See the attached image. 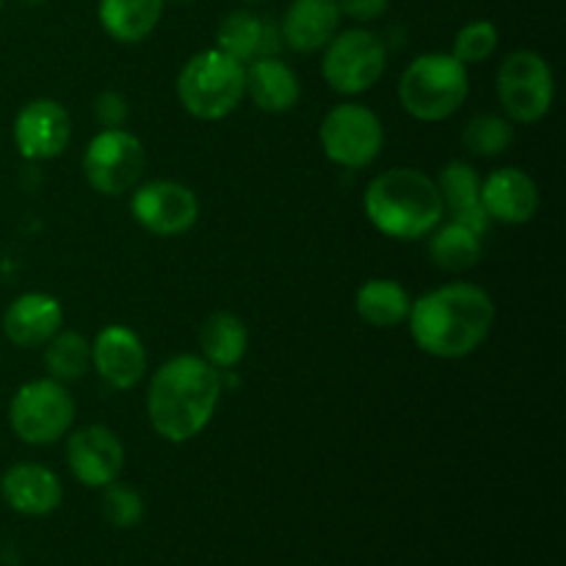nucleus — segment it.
Returning a JSON list of instances; mask_svg holds the SVG:
<instances>
[{"label": "nucleus", "instance_id": "f257e3e1", "mask_svg": "<svg viewBox=\"0 0 566 566\" xmlns=\"http://www.w3.org/2000/svg\"><path fill=\"white\" fill-rule=\"evenodd\" d=\"M497 310L490 293L473 282H448L412 298L407 326L415 346L437 359H464L492 335Z\"/></svg>", "mask_w": 566, "mask_h": 566}, {"label": "nucleus", "instance_id": "f03ea898", "mask_svg": "<svg viewBox=\"0 0 566 566\" xmlns=\"http://www.w3.org/2000/svg\"><path fill=\"white\" fill-rule=\"evenodd\" d=\"M224 396V374L197 354L166 359L147 387V418L155 434L171 446L202 434Z\"/></svg>", "mask_w": 566, "mask_h": 566}, {"label": "nucleus", "instance_id": "7ed1b4c3", "mask_svg": "<svg viewBox=\"0 0 566 566\" xmlns=\"http://www.w3.org/2000/svg\"><path fill=\"white\" fill-rule=\"evenodd\" d=\"M363 210L374 230L392 241H423L446 219L434 177L412 166L379 171L365 188Z\"/></svg>", "mask_w": 566, "mask_h": 566}, {"label": "nucleus", "instance_id": "20e7f679", "mask_svg": "<svg viewBox=\"0 0 566 566\" xmlns=\"http://www.w3.org/2000/svg\"><path fill=\"white\" fill-rule=\"evenodd\" d=\"M247 97V64L219 48L202 50L182 64L177 99L199 122L227 119Z\"/></svg>", "mask_w": 566, "mask_h": 566}, {"label": "nucleus", "instance_id": "39448f33", "mask_svg": "<svg viewBox=\"0 0 566 566\" xmlns=\"http://www.w3.org/2000/svg\"><path fill=\"white\" fill-rule=\"evenodd\" d=\"M470 94L468 66L453 53H423L403 70L398 99L418 122H446Z\"/></svg>", "mask_w": 566, "mask_h": 566}, {"label": "nucleus", "instance_id": "423d86ee", "mask_svg": "<svg viewBox=\"0 0 566 566\" xmlns=\"http://www.w3.org/2000/svg\"><path fill=\"white\" fill-rule=\"evenodd\" d=\"M75 412V398L66 385L44 376L17 387L9 401V426L25 446L48 448L70 434Z\"/></svg>", "mask_w": 566, "mask_h": 566}, {"label": "nucleus", "instance_id": "0eeeda50", "mask_svg": "<svg viewBox=\"0 0 566 566\" xmlns=\"http://www.w3.org/2000/svg\"><path fill=\"white\" fill-rule=\"evenodd\" d=\"M503 116L514 125H536L556 99V77L551 61L536 50H514L503 59L495 77Z\"/></svg>", "mask_w": 566, "mask_h": 566}, {"label": "nucleus", "instance_id": "6e6552de", "mask_svg": "<svg viewBox=\"0 0 566 566\" xmlns=\"http://www.w3.org/2000/svg\"><path fill=\"white\" fill-rule=\"evenodd\" d=\"M387 72V44L368 28H346L324 48L321 75L329 88L343 97L370 92Z\"/></svg>", "mask_w": 566, "mask_h": 566}, {"label": "nucleus", "instance_id": "1a4fd4ad", "mask_svg": "<svg viewBox=\"0 0 566 566\" xmlns=\"http://www.w3.org/2000/svg\"><path fill=\"white\" fill-rule=\"evenodd\" d=\"M318 142L326 160L340 169H365L385 149V125L368 105L346 99L324 114Z\"/></svg>", "mask_w": 566, "mask_h": 566}, {"label": "nucleus", "instance_id": "9d476101", "mask_svg": "<svg viewBox=\"0 0 566 566\" xmlns=\"http://www.w3.org/2000/svg\"><path fill=\"white\" fill-rule=\"evenodd\" d=\"M147 171V149L127 127L99 130L83 153L86 182L103 197H125Z\"/></svg>", "mask_w": 566, "mask_h": 566}, {"label": "nucleus", "instance_id": "9b49d317", "mask_svg": "<svg viewBox=\"0 0 566 566\" xmlns=\"http://www.w3.org/2000/svg\"><path fill=\"white\" fill-rule=\"evenodd\" d=\"M130 193V213L142 230L158 238H180L197 227L199 199L186 182L147 180Z\"/></svg>", "mask_w": 566, "mask_h": 566}, {"label": "nucleus", "instance_id": "f8f14e48", "mask_svg": "<svg viewBox=\"0 0 566 566\" xmlns=\"http://www.w3.org/2000/svg\"><path fill=\"white\" fill-rule=\"evenodd\" d=\"M11 138H14L17 153L25 160H33V164L59 158L70 147L72 138L70 111L53 97L28 99L17 111Z\"/></svg>", "mask_w": 566, "mask_h": 566}, {"label": "nucleus", "instance_id": "ddd939ff", "mask_svg": "<svg viewBox=\"0 0 566 566\" xmlns=\"http://www.w3.org/2000/svg\"><path fill=\"white\" fill-rule=\"evenodd\" d=\"M66 464L75 481L88 490H103L122 479L125 446L111 426L88 423L66 434Z\"/></svg>", "mask_w": 566, "mask_h": 566}, {"label": "nucleus", "instance_id": "4468645a", "mask_svg": "<svg viewBox=\"0 0 566 566\" xmlns=\"http://www.w3.org/2000/svg\"><path fill=\"white\" fill-rule=\"evenodd\" d=\"M147 346L125 324H111L92 340V370L111 390H133L147 376Z\"/></svg>", "mask_w": 566, "mask_h": 566}, {"label": "nucleus", "instance_id": "2eb2a0df", "mask_svg": "<svg viewBox=\"0 0 566 566\" xmlns=\"http://www.w3.org/2000/svg\"><path fill=\"white\" fill-rule=\"evenodd\" d=\"M539 186L528 171L517 166H501L481 180V208L490 221L520 227L539 213Z\"/></svg>", "mask_w": 566, "mask_h": 566}, {"label": "nucleus", "instance_id": "dca6fc26", "mask_svg": "<svg viewBox=\"0 0 566 566\" xmlns=\"http://www.w3.org/2000/svg\"><path fill=\"white\" fill-rule=\"evenodd\" d=\"M0 497L22 517H48L64 501V486L44 464L17 462L0 475Z\"/></svg>", "mask_w": 566, "mask_h": 566}, {"label": "nucleus", "instance_id": "f3484780", "mask_svg": "<svg viewBox=\"0 0 566 566\" xmlns=\"http://www.w3.org/2000/svg\"><path fill=\"white\" fill-rule=\"evenodd\" d=\"M64 326V307L42 291L11 298L3 313V335L17 348H42Z\"/></svg>", "mask_w": 566, "mask_h": 566}, {"label": "nucleus", "instance_id": "a211bd4d", "mask_svg": "<svg viewBox=\"0 0 566 566\" xmlns=\"http://www.w3.org/2000/svg\"><path fill=\"white\" fill-rule=\"evenodd\" d=\"M340 6L337 0H293L282 17L280 36L293 53H321L340 31Z\"/></svg>", "mask_w": 566, "mask_h": 566}, {"label": "nucleus", "instance_id": "6ab92c4d", "mask_svg": "<svg viewBox=\"0 0 566 566\" xmlns=\"http://www.w3.org/2000/svg\"><path fill=\"white\" fill-rule=\"evenodd\" d=\"M247 97L265 114H287L302 99V81L280 55H263L247 64Z\"/></svg>", "mask_w": 566, "mask_h": 566}, {"label": "nucleus", "instance_id": "aec40b11", "mask_svg": "<svg viewBox=\"0 0 566 566\" xmlns=\"http://www.w3.org/2000/svg\"><path fill=\"white\" fill-rule=\"evenodd\" d=\"M216 48L241 64H249L263 55H276V50L282 48V36L274 22L241 9L230 11L221 20L219 31H216Z\"/></svg>", "mask_w": 566, "mask_h": 566}, {"label": "nucleus", "instance_id": "412c9836", "mask_svg": "<svg viewBox=\"0 0 566 566\" xmlns=\"http://www.w3.org/2000/svg\"><path fill=\"white\" fill-rule=\"evenodd\" d=\"M437 188H440L442 205H446V216H451L459 224L470 227L479 235L490 230V216L481 208V177L473 164L468 160H451L442 166L440 177H437Z\"/></svg>", "mask_w": 566, "mask_h": 566}, {"label": "nucleus", "instance_id": "4be33fe9", "mask_svg": "<svg viewBox=\"0 0 566 566\" xmlns=\"http://www.w3.org/2000/svg\"><path fill=\"white\" fill-rule=\"evenodd\" d=\"M354 310H357L359 321L374 326V329H396V326L407 324L412 296L401 282L376 276V280L363 282L357 287Z\"/></svg>", "mask_w": 566, "mask_h": 566}, {"label": "nucleus", "instance_id": "5701e85b", "mask_svg": "<svg viewBox=\"0 0 566 566\" xmlns=\"http://www.w3.org/2000/svg\"><path fill=\"white\" fill-rule=\"evenodd\" d=\"M166 0H99L103 31L119 44H138L158 28Z\"/></svg>", "mask_w": 566, "mask_h": 566}, {"label": "nucleus", "instance_id": "b1692460", "mask_svg": "<svg viewBox=\"0 0 566 566\" xmlns=\"http://www.w3.org/2000/svg\"><path fill=\"white\" fill-rule=\"evenodd\" d=\"M199 348H202L199 357L208 359L221 374L238 368L249 348L247 324L235 313H227V310L210 313L199 326Z\"/></svg>", "mask_w": 566, "mask_h": 566}, {"label": "nucleus", "instance_id": "393cba45", "mask_svg": "<svg viewBox=\"0 0 566 566\" xmlns=\"http://www.w3.org/2000/svg\"><path fill=\"white\" fill-rule=\"evenodd\" d=\"M481 238L470 227L459 224V221H446L437 224L434 230L426 235L429 241V258L437 269L451 271V274H462V271L473 269L481 260Z\"/></svg>", "mask_w": 566, "mask_h": 566}, {"label": "nucleus", "instance_id": "a878e982", "mask_svg": "<svg viewBox=\"0 0 566 566\" xmlns=\"http://www.w3.org/2000/svg\"><path fill=\"white\" fill-rule=\"evenodd\" d=\"M44 368L61 385L81 381L92 370V343L72 329H59L44 343Z\"/></svg>", "mask_w": 566, "mask_h": 566}, {"label": "nucleus", "instance_id": "bb28decb", "mask_svg": "<svg viewBox=\"0 0 566 566\" xmlns=\"http://www.w3.org/2000/svg\"><path fill=\"white\" fill-rule=\"evenodd\" d=\"M462 144L473 158H501L514 144V122L501 114H479L464 125Z\"/></svg>", "mask_w": 566, "mask_h": 566}, {"label": "nucleus", "instance_id": "cd10ccee", "mask_svg": "<svg viewBox=\"0 0 566 566\" xmlns=\"http://www.w3.org/2000/svg\"><path fill=\"white\" fill-rule=\"evenodd\" d=\"M99 514L114 528L127 531L136 528L144 520V497L136 486L125 484L116 479L114 484L103 486V497H99Z\"/></svg>", "mask_w": 566, "mask_h": 566}, {"label": "nucleus", "instance_id": "c85d7f7f", "mask_svg": "<svg viewBox=\"0 0 566 566\" xmlns=\"http://www.w3.org/2000/svg\"><path fill=\"white\" fill-rule=\"evenodd\" d=\"M497 44H501V31H497L495 22L473 20L457 33L451 53L457 55L464 66H473L490 61L492 55L497 53Z\"/></svg>", "mask_w": 566, "mask_h": 566}, {"label": "nucleus", "instance_id": "c756f323", "mask_svg": "<svg viewBox=\"0 0 566 566\" xmlns=\"http://www.w3.org/2000/svg\"><path fill=\"white\" fill-rule=\"evenodd\" d=\"M92 114L99 130H116V127H125L127 119H130V103H127V97L122 92L105 88V92H99L94 97Z\"/></svg>", "mask_w": 566, "mask_h": 566}, {"label": "nucleus", "instance_id": "7c9ffc66", "mask_svg": "<svg viewBox=\"0 0 566 566\" xmlns=\"http://www.w3.org/2000/svg\"><path fill=\"white\" fill-rule=\"evenodd\" d=\"M337 6H340V14L348 17V20L374 22L387 14L390 0H337Z\"/></svg>", "mask_w": 566, "mask_h": 566}, {"label": "nucleus", "instance_id": "2f4dec72", "mask_svg": "<svg viewBox=\"0 0 566 566\" xmlns=\"http://www.w3.org/2000/svg\"><path fill=\"white\" fill-rule=\"evenodd\" d=\"M17 3H22V6H42V3H48V0H17Z\"/></svg>", "mask_w": 566, "mask_h": 566}, {"label": "nucleus", "instance_id": "473e14b6", "mask_svg": "<svg viewBox=\"0 0 566 566\" xmlns=\"http://www.w3.org/2000/svg\"><path fill=\"white\" fill-rule=\"evenodd\" d=\"M166 3H180V6H186V3H193V0H166Z\"/></svg>", "mask_w": 566, "mask_h": 566}, {"label": "nucleus", "instance_id": "72a5a7b5", "mask_svg": "<svg viewBox=\"0 0 566 566\" xmlns=\"http://www.w3.org/2000/svg\"><path fill=\"white\" fill-rule=\"evenodd\" d=\"M3 6H6V0H0V11H3Z\"/></svg>", "mask_w": 566, "mask_h": 566}, {"label": "nucleus", "instance_id": "f704fd0d", "mask_svg": "<svg viewBox=\"0 0 566 566\" xmlns=\"http://www.w3.org/2000/svg\"><path fill=\"white\" fill-rule=\"evenodd\" d=\"M249 3H260V0H249Z\"/></svg>", "mask_w": 566, "mask_h": 566}]
</instances>
